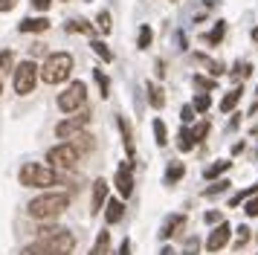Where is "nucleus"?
<instances>
[{"label":"nucleus","mask_w":258,"mask_h":255,"mask_svg":"<svg viewBox=\"0 0 258 255\" xmlns=\"http://www.w3.org/2000/svg\"><path fill=\"white\" fill-rule=\"evenodd\" d=\"M246 215H249V218H258V197H249V200H246V209H244Z\"/></svg>","instance_id":"nucleus-40"},{"label":"nucleus","mask_w":258,"mask_h":255,"mask_svg":"<svg viewBox=\"0 0 258 255\" xmlns=\"http://www.w3.org/2000/svg\"><path fill=\"white\" fill-rule=\"evenodd\" d=\"M229 165H232L229 160H218L215 165H209V168L203 171V177H206V180H215V177H221L223 171H229Z\"/></svg>","instance_id":"nucleus-19"},{"label":"nucleus","mask_w":258,"mask_h":255,"mask_svg":"<svg viewBox=\"0 0 258 255\" xmlns=\"http://www.w3.org/2000/svg\"><path fill=\"white\" fill-rule=\"evenodd\" d=\"M49 3H52V0H32V9L35 12H47Z\"/></svg>","instance_id":"nucleus-43"},{"label":"nucleus","mask_w":258,"mask_h":255,"mask_svg":"<svg viewBox=\"0 0 258 255\" xmlns=\"http://www.w3.org/2000/svg\"><path fill=\"white\" fill-rule=\"evenodd\" d=\"M21 185H35V188H49V185L58 183V171L55 168H49V165H41V162H26L24 168H21Z\"/></svg>","instance_id":"nucleus-3"},{"label":"nucleus","mask_w":258,"mask_h":255,"mask_svg":"<svg viewBox=\"0 0 258 255\" xmlns=\"http://www.w3.org/2000/svg\"><path fill=\"white\" fill-rule=\"evenodd\" d=\"M258 195V185H249V188H244V192H238V195L229 200V206H238L241 200H249V197H255Z\"/></svg>","instance_id":"nucleus-33"},{"label":"nucleus","mask_w":258,"mask_h":255,"mask_svg":"<svg viewBox=\"0 0 258 255\" xmlns=\"http://www.w3.org/2000/svg\"><path fill=\"white\" fill-rule=\"evenodd\" d=\"M195 87H200V90H215L218 81L215 79H203V76H195Z\"/></svg>","instance_id":"nucleus-36"},{"label":"nucleus","mask_w":258,"mask_h":255,"mask_svg":"<svg viewBox=\"0 0 258 255\" xmlns=\"http://www.w3.org/2000/svg\"><path fill=\"white\" fill-rule=\"evenodd\" d=\"M226 188H229V180H218V183H215V185H209V188H206L203 195H206V197H218V195H223Z\"/></svg>","instance_id":"nucleus-34"},{"label":"nucleus","mask_w":258,"mask_h":255,"mask_svg":"<svg viewBox=\"0 0 258 255\" xmlns=\"http://www.w3.org/2000/svg\"><path fill=\"white\" fill-rule=\"evenodd\" d=\"M235 232H238V235H235V249H241V246L249 241V229H246V226H238Z\"/></svg>","instance_id":"nucleus-37"},{"label":"nucleus","mask_w":258,"mask_h":255,"mask_svg":"<svg viewBox=\"0 0 258 255\" xmlns=\"http://www.w3.org/2000/svg\"><path fill=\"white\" fill-rule=\"evenodd\" d=\"M73 145L79 151H87V148H93V137H90V134H76V137H73Z\"/></svg>","instance_id":"nucleus-31"},{"label":"nucleus","mask_w":258,"mask_h":255,"mask_svg":"<svg viewBox=\"0 0 258 255\" xmlns=\"http://www.w3.org/2000/svg\"><path fill=\"white\" fill-rule=\"evenodd\" d=\"M18 29H21V32H47L49 21L47 18H24V21L18 23Z\"/></svg>","instance_id":"nucleus-12"},{"label":"nucleus","mask_w":258,"mask_h":255,"mask_svg":"<svg viewBox=\"0 0 258 255\" xmlns=\"http://www.w3.org/2000/svg\"><path fill=\"white\" fill-rule=\"evenodd\" d=\"M84 99H87V84L84 81H73L70 87L58 96V107L64 113H73V110H79L84 104Z\"/></svg>","instance_id":"nucleus-6"},{"label":"nucleus","mask_w":258,"mask_h":255,"mask_svg":"<svg viewBox=\"0 0 258 255\" xmlns=\"http://www.w3.org/2000/svg\"><path fill=\"white\" fill-rule=\"evenodd\" d=\"M203 220H206V223H223V215L221 212H206V218Z\"/></svg>","instance_id":"nucleus-42"},{"label":"nucleus","mask_w":258,"mask_h":255,"mask_svg":"<svg viewBox=\"0 0 258 255\" xmlns=\"http://www.w3.org/2000/svg\"><path fill=\"white\" fill-rule=\"evenodd\" d=\"M79 154H82V151L76 148L73 142H61V145L47 151V160L52 162L55 168H73V165L79 162Z\"/></svg>","instance_id":"nucleus-7"},{"label":"nucleus","mask_w":258,"mask_h":255,"mask_svg":"<svg viewBox=\"0 0 258 255\" xmlns=\"http://www.w3.org/2000/svg\"><path fill=\"white\" fill-rule=\"evenodd\" d=\"M200 252V241L198 238H188L186 246H183V255H198Z\"/></svg>","instance_id":"nucleus-39"},{"label":"nucleus","mask_w":258,"mask_h":255,"mask_svg":"<svg viewBox=\"0 0 258 255\" xmlns=\"http://www.w3.org/2000/svg\"><path fill=\"white\" fill-rule=\"evenodd\" d=\"M70 73H73V58L67 52H52V55H47L44 67H41V79L47 84H61V81L70 79Z\"/></svg>","instance_id":"nucleus-4"},{"label":"nucleus","mask_w":258,"mask_h":255,"mask_svg":"<svg viewBox=\"0 0 258 255\" xmlns=\"http://www.w3.org/2000/svg\"><path fill=\"white\" fill-rule=\"evenodd\" d=\"M38 243L44 249H49L52 255H70L73 246H76V238L61 226H41L38 229Z\"/></svg>","instance_id":"nucleus-2"},{"label":"nucleus","mask_w":258,"mask_h":255,"mask_svg":"<svg viewBox=\"0 0 258 255\" xmlns=\"http://www.w3.org/2000/svg\"><path fill=\"white\" fill-rule=\"evenodd\" d=\"M107 252H110V232H102V235L96 238L90 255H107Z\"/></svg>","instance_id":"nucleus-17"},{"label":"nucleus","mask_w":258,"mask_h":255,"mask_svg":"<svg viewBox=\"0 0 258 255\" xmlns=\"http://www.w3.org/2000/svg\"><path fill=\"white\" fill-rule=\"evenodd\" d=\"M183 174H186V165H183V162H171L168 171H165V183H177V180H183Z\"/></svg>","instance_id":"nucleus-22"},{"label":"nucleus","mask_w":258,"mask_h":255,"mask_svg":"<svg viewBox=\"0 0 258 255\" xmlns=\"http://www.w3.org/2000/svg\"><path fill=\"white\" fill-rule=\"evenodd\" d=\"M0 93H3V84H0Z\"/></svg>","instance_id":"nucleus-49"},{"label":"nucleus","mask_w":258,"mask_h":255,"mask_svg":"<svg viewBox=\"0 0 258 255\" xmlns=\"http://www.w3.org/2000/svg\"><path fill=\"white\" fill-rule=\"evenodd\" d=\"M93 79L99 84V90H102V99H107L110 96V79H107V73L105 70H93Z\"/></svg>","instance_id":"nucleus-21"},{"label":"nucleus","mask_w":258,"mask_h":255,"mask_svg":"<svg viewBox=\"0 0 258 255\" xmlns=\"http://www.w3.org/2000/svg\"><path fill=\"white\" fill-rule=\"evenodd\" d=\"M171 3H177V0H171Z\"/></svg>","instance_id":"nucleus-50"},{"label":"nucleus","mask_w":258,"mask_h":255,"mask_svg":"<svg viewBox=\"0 0 258 255\" xmlns=\"http://www.w3.org/2000/svg\"><path fill=\"white\" fill-rule=\"evenodd\" d=\"M122 215H125L122 200H107V206H105V220H107V223H119Z\"/></svg>","instance_id":"nucleus-14"},{"label":"nucleus","mask_w":258,"mask_h":255,"mask_svg":"<svg viewBox=\"0 0 258 255\" xmlns=\"http://www.w3.org/2000/svg\"><path fill=\"white\" fill-rule=\"evenodd\" d=\"M206 134H209V122H200V125L191 128V137H195V142H200Z\"/></svg>","instance_id":"nucleus-38"},{"label":"nucleus","mask_w":258,"mask_h":255,"mask_svg":"<svg viewBox=\"0 0 258 255\" xmlns=\"http://www.w3.org/2000/svg\"><path fill=\"white\" fill-rule=\"evenodd\" d=\"M67 206H70V195L67 192H47V195L35 197L26 206V212H29V218H35V220H52V218H58Z\"/></svg>","instance_id":"nucleus-1"},{"label":"nucleus","mask_w":258,"mask_h":255,"mask_svg":"<svg viewBox=\"0 0 258 255\" xmlns=\"http://www.w3.org/2000/svg\"><path fill=\"white\" fill-rule=\"evenodd\" d=\"M145 87H148V102H151V107H154V110H160V107L165 104V93H163V87H160V84H154V81H148Z\"/></svg>","instance_id":"nucleus-15"},{"label":"nucleus","mask_w":258,"mask_h":255,"mask_svg":"<svg viewBox=\"0 0 258 255\" xmlns=\"http://www.w3.org/2000/svg\"><path fill=\"white\" fill-rule=\"evenodd\" d=\"M191 107H195L198 113H206V110L212 107V99H209V93H198V96H195V104H191Z\"/></svg>","instance_id":"nucleus-29"},{"label":"nucleus","mask_w":258,"mask_h":255,"mask_svg":"<svg viewBox=\"0 0 258 255\" xmlns=\"http://www.w3.org/2000/svg\"><path fill=\"white\" fill-rule=\"evenodd\" d=\"M180 119H183V122H191V119H195V107H191V104H186V107H183V110H180Z\"/></svg>","instance_id":"nucleus-41"},{"label":"nucleus","mask_w":258,"mask_h":255,"mask_svg":"<svg viewBox=\"0 0 258 255\" xmlns=\"http://www.w3.org/2000/svg\"><path fill=\"white\" fill-rule=\"evenodd\" d=\"M119 131H122V142L128 151V160H134V139H131V125L125 122V116H119Z\"/></svg>","instance_id":"nucleus-16"},{"label":"nucleus","mask_w":258,"mask_h":255,"mask_svg":"<svg viewBox=\"0 0 258 255\" xmlns=\"http://www.w3.org/2000/svg\"><path fill=\"white\" fill-rule=\"evenodd\" d=\"M67 32H82V35H93V23H87L84 18L67 23Z\"/></svg>","instance_id":"nucleus-25"},{"label":"nucleus","mask_w":258,"mask_h":255,"mask_svg":"<svg viewBox=\"0 0 258 255\" xmlns=\"http://www.w3.org/2000/svg\"><path fill=\"white\" fill-rule=\"evenodd\" d=\"M38 76H41V67H38L32 58L21 61V64L15 67V93H18V96H29V93L35 90Z\"/></svg>","instance_id":"nucleus-5"},{"label":"nucleus","mask_w":258,"mask_h":255,"mask_svg":"<svg viewBox=\"0 0 258 255\" xmlns=\"http://www.w3.org/2000/svg\"><path fill=\"white\" fill-rule=\"evenodd\" d=\"M9 70H15V55L12 49H3L0 52V73H9Z\"/></svg>","instance_id":"nucleus-30"},{"label":"nucleus","mask_w":258,"mask_h":255,"mask_svg":"<svg viewBox=\"0 0 258 255\" xmlns=\"http://www.w3.org/2000/svg\"><path fill=\"white\" fill-rule=\"evenodd\" d=\"M105 200H107V183L99 177V180L93 183V209H90V212H93V215H99Z\"/></svg>","instance_id":"nucleus-13"},{"label":"nucleus","mask_w":258,"mask_h":255,"mask_svg":"<svg viewBox=\"0 0 258 255\" xmlns=\"http://www.w3.org/2000/svg\"><path fill=\"white\" fill-rule=\"evenodd\" d=\"M21 255H52L49 252V249H44V246H41V243H29V246H24V249H21Z\"/></svg>","instance_id":"nucleus-35"},{"label":"nucleus","mask_w":258,"mask_h":255,"mask_svg":"<svg viewBox=\"0 0 258 255\" xmlns=\"http://www.w3.org/2000/svg\"><path fill=\"white\" fill-rule=\"evenodd\" d=\"M131 165H134V162H125V165H119L116 180H113V183H116V188H119V195L125 197V200L134 195V177H131Z\"/></svg>","instance_id":"nucleus-9"},{"label":"nucleus","mask_w":258,"mask_h":255,"mask_svg":"<svg viewBox=\"0 0 258 255\" xmlns=\"http://www.w3.org/2000/svg\"><path fill=\"white\" fill-rule=\"evenodd\" d=\"M238 102H241V90H229L221 99V110H223V113H229V110H235V104H238Z\"/></svg>","instance_id":"nucleus-23"},{"label":"nucleus","mask_w":258,"mask_h":255,"mask_svg":"<svg viewBox=\"0 0 258 255\" xmlns=\"http://www.w3.org/2000/svg\"><path fill=\"white\" fill-rule=\"evenodd\" d=\"M183 226H186V215H174V218H168L163 223V229H160V238H163V241H168V238H171V235H177V232L183 229Z\"/></svg>","instance_id":"nucleus-11"},{"label":"nucleus","mask_w":258,"mask_h":255,"mask_svg":"<svg viewBox=\"0 0 258 255\" xmlns=\"http://www.w3.org/2000/svg\"><path fill=\"white\" fill-rule=\"evenodd\" d=\"M157 76H160V79L165 76V64H163V61H157Z\"/></svg>","instance_id":"nucleus-46"},{"label":"nucleus","mask_w":258,"mask_h":255,"mask_svg":"<svg viewBox=\"0 0 258 255\" xmlns=\"http://www.w3.org/2000/svg\"><path fill=\"white\" fill-rule=\"evenodd\" d=\"M252 41H255V44H258V26H255V29H252Z\"/></svg>","instance_id":"nucleus-48"},{"label":"nucleus","mask_w":258,"mask_h":255,"mask_svg":"<svg viewBox=\"0 0 258 255\" xmlns=\"http://www.w3.org/2000/svg\"><path fill=\"white\" fill-rule=\"evenodd\" d=\"M90 46H93V52L102 58L105 64H110V61H113V52L107 49V44H102V41H90Z\"/></svg>","instance_id":"nucleus-27"},{"label":"nucleus","mask_w":258,"mask_h":255,"mask_svg":"<svg viewBox=\"0 0 258 255\" xmlns=\"http://www.w3.org/2000/svg\"><path fill=\"white\" fill-rule=\"evenodd\" d=\"M229 235H232L229 223H218V229L212 232L209 241H206V249H209V252H218V249H223V246L229 243Z\"/></svg>","instance_id":"nucleus-10"},{"label":"nucleus","mask_w":258,"mask_h":255,"mask_svg":"<svg viewBox=\"0 0 258 255\" xmlns=\"http://www.w3.org/2000/svg\"><path fill=\"white\" fill-rule=\"evenodd\" d=\"M151 41H154L151 26H148V23H145V26H140V35H137V46H140V49H148V46H151Z\"/></svg>","instance_id":"nucleus-26"},{"label":"nucleus","mask_w":258,"mask_h":255,"mask_svg":"<svg viewBox=\"0 0 258 255\" xmlns=\"http://www.w3.org/2000/svg\"><path fill=\"white\" fill-rule=\"evenodd\" d=\"M154 142H157L160 148H165V145H168V131H165L163 119H154Z\"/></svg>","instance_id":"nucleus-18"},{"label":"nucleus","mask_w":258,"mask_h":255,"mask_svg":"<svg viewBox=\"0 0 258 255\" xmlns=\"http://www.w3.org/2000/svg\"><path fill=\"white\" fill-rule=\"evenodd\" d=\"M195 145H198V142H195V137H191V128H183V131H180V142H177V148L186 154V151H191Z\"/></svg>","instance_id":"nucleus-24"},{"label":"nucleus","mask_w":258,"mask_h":255,"mask_svg":"<svg viewBox=\"0 0 258 255\" xmlns=\"http://www.w3.org/2000/svg\"><path fill=\"white\" fill-rule=\"evenodd\" d=\"M160 255H174V249H171V246H163V252Z\"/></svg>","instance_id":"nucleus-47"},{"label":"nucleus","mask_w":258,"mask_h":255,"mask_svg":"<svg viewBox=\"0 0 258 255\" xmlns=\"http://www.w3.org/2000/svg\"><path fill=\"white\" fill-rule=\"evenodd\" d=\"M15 3H18V0H0V12H9V9H15Z\"/></svg>","instance_id":"nucleus-44"},{"label":"nucleus","mask_w":258,"mask_h":255,"mask_svg":"<svg viewBox=\"0 0 258 255\" xmlns=\"http://www.w3.org/2000/svg\"><path fill=\"white\" fill-rule=\"evenodd\" d=\"M90 122V116L87 113H79V116H70V119H64L55 125V137L58 139H73L76 134H82V128Z\"/></svg>","instance_id":"nucleus-8"},{"label":"nucleus","mask_w":258,"mask_h":255,"mask_svg":"<svg viewBox=\"0 0 258 255\" xmlns=\"http://www.w3.org/2000/svg\"><path fill=\"white\" fill-rule=\"evenodd\" d=\"M119 255H131V241H128V238H125L122 246H119Z\"/></svg>","instance_id":"nucleus-45"},{"label":"nucleus","mask_w":258,"mask_h":255,"mask_svg":"<svg viewBox=\"0 0 258 255\" xmlns=\"http://www.w3.org/2000/svg\"><path fill=\"white\" fill-rule=\"evenodd\" d=\"M223 35H226V23L218 21V23H215V29H212L209 35H203V41H206V44H221Z\"/></svg>","instance_id":"nucleus-20"},{"label":"nucleus","mask_w":258,"mask_h":255,"mask_svg":"<svg viewBox=\"0 0 258 255\" xmlns=\"http://www.w3.org/2000/svg\"><path fill=\"white\" fill-rule=\"evenodd\" d=\"M249 73H252V64H246V61H238L235 64V70H232V79H249Z\"/></svg>","instance_id":"nucleus-32"},{"label":"nucleus","mask_w":258,"mask_h":255,"mask_svg":"<svg viewBox=\"0 0 258 255\" xmlns=\"http://www.w3.org/2000/svg\"><path fill=\"white\" fill-rule=\"evenodd\" d=\"M96 29H102V35H107L113 29V23H110V12H99L96 15Z\"/></svg>","instance_id":"nucleus-28"}]
</instances>
